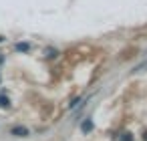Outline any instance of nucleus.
I'll list each match as a JSON object with an SVG mask.
<instances>
[{"label": "nucleus", "mask_w": 147, "mask_h": 141, "mask_svg": "<svg viewBox=\"0 0 147 141\" xmlns=\"http://www.w3.org/2000/svg\"><path fill=\"white\" fill-rule=\"evenodd\" d=\"M121 141H133L131 133H123V135H121Z\"/></svg>", "instance_id": "obj_6"}, {"label": "nucleus", "mask_w": 147, "mask_h": 141, "mask_svg": "<svg viewBox=\"0 0 147 141\" xmlns=\"http://www.w3.org/2000/svg\"><path fill=\"white\" fill-rule=\"evenodd\" d=\"M47 57L49 59H55V57H59V51L57 49H47Z\"/></svg>", "instance_id": "obj_3"}, {"label": "nucleus", "mask_w": 147, "mask_h": 141, "mask_svg": "<svg viewBox=\"0 0 147 141\" xmlns=\"http://www.w3.org/2000/svg\"><path fill=\"white\" fill-rule=\"evenodd\" d=\"M0 107H2V109H8V107H10L8 97H0Z\"/></svg>", "instance_id": "obj_2"}, {"label": "nucleus", "mask_w": 147, "mask_h": 141, "mask_svg": "<svg viewBox=\"0 0 147 141\" xmlns=\"http://www.w3.org/2000/svg\"><path fill=\"white\" fill-rule=\"evenodd\" d=\"M10 133H12L14 137H28V129H26V127H12Z\"/></svg>", "instance_id": "obj_1"}, {"label": "nucleus", "mask_w": 147, "mask_h": 141, "mask_svg": "<svg viewBox=\"0 0 147 141\" xmlns=\"http://www.w3.org/2000/svg\"><path fill=\"white\" fill-rule=\"evenodd\" d=\"M28 49H30V47H28L26 43H18V45H16V51H22V53H24V51H28Z\"/></svg>", "instance_id": "obj_4"}, {"label": "nucleus", "mask_w": 147, "mask_h": 141, "mask_svg": "<svg viewBox=\"0 0 147 141\" xmlns=\"http://www.w3.org/2000/svg\"><path fill=\"white\" fill-rule=\"evenodd\" d=\"M81 129H83V131H85V133H87V131H91V129H93V123H91V121H85V123H83V127H81Z\"/></svg>", "instance_id": "obj_5"}]
</instances>
